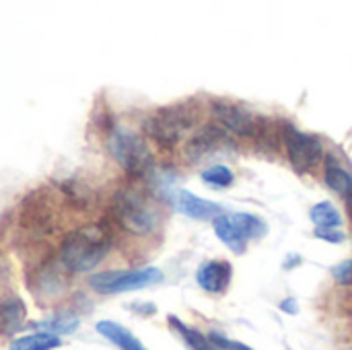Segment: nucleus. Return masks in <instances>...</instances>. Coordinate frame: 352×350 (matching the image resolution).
<instances>
[{
    "label": "nucleus",
    "instance_id": "ddd939ff",
    "mask_svg": "<svg viewBox=\"0 0 352 350\" xmlns=\"http://www.w3.org/2000/svg\"><path fill=\"white\" fill-rule=\"evenodd\" d=\"M324 179H326L328 188L334 190L336 194H340L344 198H352V173L349 169H344L334 157H328V161H326Z\"/></svg>",
    "mask_w": 352,
    "mask_h": 350
},
{
    "label": "nucleus",
    "instance_id": "9b49d317",
    "mask_svg": "<svg viewBox=\"0 0 352 350\" xmlns=\"http://www.w3.org/2000/svg\"><path fill=\"white\" fill-rule=\"evenodd\" d=\"M95 330L105 338L109 340L113 347H118L120 350H148L128 328H124L122 324L118 322H111V320H101Z\"/></svg>",
    "mask_w": 352,
    "mask_h": 350
},
{
    "label": "nucleus",
    "instance_id": "4468645a",
    "mask_svg": "<svg viewBox=\"0 0 352 350\" xmlns=\"http://www.w3.org/2000/svg\"><path fill=\"white\" fill-rule=\"evenodd\" d=\"M60 347H62L60 336H54L47 332H33V334L14 338L8 350H56Z\"/></svg>",
    "mask_w": 352,
    "mask_h": 350
},
{
    "label": "nucleus",
    "instance_id": "20e7f679",
    "mask_svg": "<svg viewBox=\"0 0 352 350\" xmlns=\"http://www.w3.org/2000/svg\"><path fill=\"white\" fill-rule=\"evenodd\" d=\"M194 126V113L186 105L159 107L144 120V132L163 146H173L184 140V136Z\"/></svg>",
    "mask_w": 352,
    "mask_h": 350
},
{
    "label": "nucleus",
    "instance_id": "aec40b11",
    "mask_svg": "<svg viewBox=\"0 0 352 350\" xmlns=\"http://www.w3.org/2000/svg\"><path fill=\"white\" fill-rule=\"evenodd\" d=\"M202 182L210 188H229L235 182V175L227 165H210L202 171Z\"/></svg>",
    "mask_w": 352,
    "mask_h": 350
},
{
    "label": "nucleus",
    "instance_id": "f257e3e1",
    "mask_svg": "<svg viewBox=\"0 0 352 350\" xmlns=\"http://www.w3.org/2000/svg\"><path fill=\"white\" fill-rule=\"evenodd\" d=\"M111 248V235L105 225H85L70 231L60 248V260L72 274H85L103 262Z\"/></svg>",
    "mask_w": 352,
    "mask_h": 350
},
{
    "label": "nucleus",
    "instance_id": "dca6fc26",
    "mask_svg": "<svg viewBox=\"0 0 352 350\" xmlns=\"http://www.w3.org/2000/svg\"><path fill=\"white\" fill-rule=\"evenodd\" d=\"M229 221L239 229V233H241L248 241L260 239V237H264L266 231H268L266 223H264L260 217L250 215V212H231V215H229Z\"/></svg>",
    "mask_w": 352,
    "mask_h": 350
},
{
    "label": "nucleus",
    "instance_id": "4be33fe9",
    "mask_svg": "<svg viewBox=\"0 0 352 350\" xmlns=\"http://www.w3.org/2000/svg\"><path fill=\"white\" fill-rule=\"evenodd\" d=\"M208 338H210V342H212L219 350H254L252 347L243 344V342L229 340V338H225V336H221V334H214V332H212Z\"/></svg>",
    "mask_w": 352,
    "mask_h": 350
},
{
    "label": "nucleus",
    "instance_id": "0eeeda50",
    "mask_svg": "<svg viewBox=\"0 0 352 350\" xmlns=\"http://www.w3.org/2000/svg\"><path fill=\"white\" fill-rule=\"evenodd\" d=\"M210 111L225 130H229L237 136H256L264 124L262 118L254 116L252 111L243 109L241 105L231 103V101H223V99L212 101Z\"/></svg>",
    "mask_w": 352,
    "mask_h": 350
},
{
    "label": "nucleus",
    "instance_id": "f3484780",
    "mask_svg": "<svg viewBox=\"0 0 352 350\" xmlns=\"http://www.w3.org/2000/svg\"><path fill=\"white\" fill-rule=\"evenodd\" d=\"M309 217L316 225V229H340L342 227V215L332 202H318L311 206Z\"/></svg>",
    "mask_w": 352,
    "mask_h": 350
},
{
    "label": "nucleus",
    "instance_id": "6ab92c4d",
    "mask_svg": "<svg viewBox=\"0 0 352 350\" xmlns=\"http://www.w3.org/2000/svg\"><path fill=\"white\" fill-rule=\"evenodd\" d=\"M35 328L39 332H47V334H54V336H68L72 332H76L78 328V318L74 316H54L45 322H37Z\"/></svg>",
    "mask_w": 352,
    "mask_h": 350
},
{
    "label": "nucleus",
    "instance_id": "412c9836",
    "mask_svg": "<svg viewBox=\"0 0 352 350\" xmlns=\"http://www.w3.org/2000/svg\"><path fill=\"white\" fill-rule=\"evenodd\" d=\"M332 276L338 285L342 287H352V258L351 260H344L340 264H336L332 268Z\"/></svg>",
    "mask_w": 352,
    "mask_h": 350
},
{
    "label": "nucleus",
    "instance_id": "f03ea898",
    "mask_svg": "<svg viewBox=\"0 0 352 350\" xmlns=\"http://www.w3.org/2000/svg\"><path fill=\"white\" fill-rule=\"evenodd\" d=\"M111 210L118 225L132 235H151L159 229L161 223V210L157 202L138 188L118 190Z\"/></svg>",
    "mask_w": 352,
    "mask_h": 350
},
{
    "label": "nucleus",
    "instance_id": "39448f33",
    "mask_svg": "<svg viewBox=\"0 0 352 350\" xmlns=\"http://www.w3.org/2000/svg\"><path fill=\"white\" fill-rule=\"evenodd\" d=\"M163 281V272L159 268H134V270H105L91 274L89 285L99 295H118L128 291L146 289L159 285Z\"/></svg>",
    "mask_w": 352,
    "mask_h": 350
},
{
    "label": "nucleus",
    "instance_id": "6e6552de",
    "mask_svg": "<svg viewBox=\"0 0 352 350\" xmlns=\"http://www.w3.org/2000/svg\"><path fill=\"white\" fill-rule=\"evenodd\" d=\"M231 136H229V130H225L223 126H217V124H204L188 142L186 146V153L192 161H204L208 159L210 155H217V153H223V151H229L231 149Z\"/></svg>",
    "mask_w": 352,
    "mask_h": 350
},
{
    "label": "nucleus",
    "instance_id": "f8f14e48",
    "mask_svg": "<svg viewBox=\"0 0 352 350\" xmlns=\"http://www.w3.org/2000/svg\"><path fill=\"white\" fill-rule=\"evenodd\" d=\"M212 227H214V233L217 237L233 252V254H243L248 250V239L239 233V229L229 221V215H221L212 221Z\"/></svg>",
    "mask_w": 352,
    "mask_h": 350
},
{
    "label": "nucleus",
    "instance_id": "1a4fd4ad",
    "mask_svg": "<svg viewBox=\"0 0 352 350\" xmlns=\"http://www.w3.org/2000/svg\"><path fill=\"white\" fill-rule=\"evenodd\" d=\"M175 206L182 215L194 219V221H208V219H217L223 215V206L212 202V200H206V198H200L196 194H192L190 190H177L175 192Z\"/></svg>",
    "mask_w": 352,
    "mask_h": 350
},
{
    "label": "nucleus",
    "instance_id": "a211bd4d",
    "mask_svg": "<svg viewBox=\"0 0 352 350\" xmlns=\"http://www.w3.org/2000/svg\"><path fill=\"white\" fill-rule=\"evenodd\" d=\"M25 316H27V309H25V305H23L21 299L12 297V299L4 301L2 303V332L4 334L16 332L23 326Z\"/></svg>",
    "mask_w": 352,
    "mask_h": 350
},
{
    "label": "nucleus",
    "instance_id": "5701e85b",
    "mask_svg": "<svg viewBox=\"0 0 352 350\" xmlns=\"http://www.w3.org/2000/svg\"><path fill=\"white\" fill-rule=\"evenodd\" d=\"M316 237L328 241V243H342L344 233L340 229H316Z\"/></svg>",
    "mask_w": 352,
    "mask_h": 350
},
{
    "label": "nucleus",
    "instance_id": "2eb2a0df",
    "mask_svg": "<svg viewBox=\"0 0 352 350\" xmlns=\"http://www.w3.org/2000/svg\"><path fill=\"white\" fill-rule=\"evenodd\" d=\"M169 326L177 332V336L184 340V344L190 350H217V347L210 342V338H206L204 334H200L198 330L190 328L188 324H184L179 318L169 316Z\"/></svg>",
    "mask_w": 352,
    "mask_h": 350
},
{
    "label": "nucleus",
    "instance_id": "b1692460",
    "mask_svg": "<svg viewBox=\"0 0 352 350\" xmlns=\"http://www.w3.org/2000/svg\"><path fill=\"white\" fill-rule=\"evenodd\" d=\"M297 301L295 299H285L283 303H280V309L283 311H287V314H297Z\"/></svg>",
    "mask_w": 352,
    "mask_h": 350
},
{
    "label": "nucleus",
    "instance_id": "7ed1b4c3",
    "mask_svg": "<svg viewBox=\"0 0 352 350\" xmlns=\"http://www.w3.org/2000/svg\"><path fill=\"white\" fill-rule=\"evenodd\" d=\"M107 151L111 159L128 175H134V177L144 175L153 165V155L148 151L146 140L138 132L128 130L124 126H118L111 130L107 138Z\"/></svg>",
    "mask_w": 352,
    "mask_h": 350
},
{
    "label": "nucleus",
    "instance_id": "9d476101",
    "mask_svg": "<svg viewBox=\"0 0 352 350\" xmlns=\"http://www.w3.org/2000/svg\"><path fill=\"white\" fill-rule=\"evenodd\" d=\"M231 276H233V266L229 262L223 260H212L206 262L198 268L196 272V283L212 295H221L227 291V287L231 285Z\"/></svg>",
    "mask_w": 352,
    "mask_h": 350
},
{
    "label": "nucleus",
    "instance_id": "423d86ee",
    "mask_svg": "<svg viewBox=\"0 0 352 350\" xmlns=\"http://www.w3.org/2000/svg\"><path fill=\"white\" fill-rule=\"evenodd\" d=\"M283 142L287 149V155L293 163V167L299 173H311L322 161H324V146L322 142L307 134L301 132L299 128L287 124L283 130Z\"/></svg>",
    "mask_w": 352,
    "mask_h": 350
}]
</instances>
